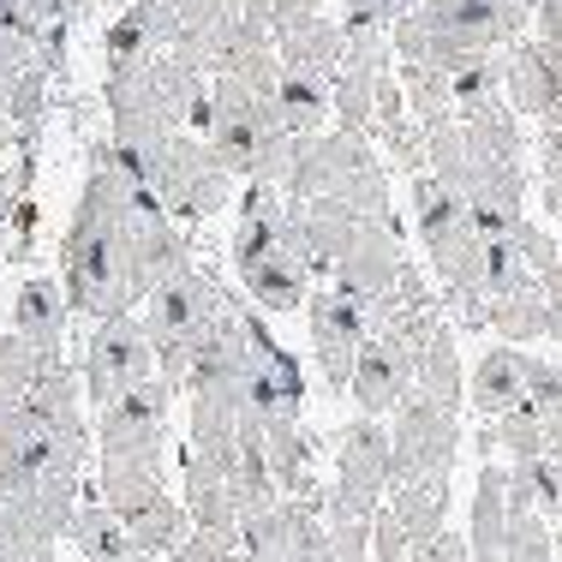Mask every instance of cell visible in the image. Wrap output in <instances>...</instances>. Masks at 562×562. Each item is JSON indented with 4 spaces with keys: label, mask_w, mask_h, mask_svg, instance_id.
Wrapping results in <instances>:
<instances>
[{
    "label": "cell",
    "mask_w": 562,
    "mask_h": 562,
    "mask_svg": "<svg viewBox=\"0 0 562 562\" xmlns=\"http://www.w3.org/2000/svg\"><path fill=\"white\" fill-rule=\"evenodd\" d=\"M144 180H132L120 168L114 144H102L90 156V180L78 192V210H72V227L60 239V288L72 300V317H126L150 300V281H144V263H138V222H144V204H138Z\"/></svg>",
    "instance_id": "cell-1"
},
{
    "label": "cell",
    "mask_w": 562,
    "mask_h": 562,
    "mask_svg": "<svg viewBox=\"0 0 562 562\" xmlns=\"http://www.w3.org/2000/svg\"><path fill=\"white\" fill-rule=\"evenodd\" d=\"M288 198L300 204H317V198H336L353 216L366 222H395V204H390V168L378 162L366 138L353 132H324V138H305L300 150V168L288 180Z\"/></svg>",
    "instance_id": "cell-2"
},
{
    "label": "cell",
    "mask_w": 562,
    "mask_h": 562,
    "mask_svg": "<svg viewBox=\"0 0 562 562\" xmlns=\"http://www.w3.org/2000/svg\"><path fill=\"white\" fill-rule=\"evenodd\" d=\"M132 156H138V180L162 198V210L180 227L216 216L227 198H234V173H227V162L216 156V144L198 138V132H168V138L144 144V150H132Z\"/></svg>",
    "instance_id": "cell-3"
},
{
    "label": "cell",
    "mask_w": 562,
    "mask_h": 562,
    "mask_svg": "<svg viewBox=\"0 0 562 562\" xmlns=\"http://www.w3.org/2000/svg\"><path fill=\"white\" fill-rule=\"evenodd\" d=\"M85 395H90V407H114L120 395H132L138 383H150V378H162L156 371V341H150V329H144V317L138 312H126V317H102V324H90V341H85Z\"/></svg>",
    "instance_id": "cell-4"
},
{
    "label": "cell",
    "mask_w": 562,
    "mask_h": 562,
    "mask_svg": "<svg viewBox=\"0 0 562 562\" xmlns=\"http://www.w3.org/2000/svg\"><path fill=\"white\" fill-rule=\"evenodd\" d=\"M413 390H419V341H413L401 324H390V317H378L366 347H359V366H353L347 395H353V407L366 413V419H395V407Z\"/></svg>",
    "instance_id": "cell-5"
},
{
    "label": "cell",
    "mask_w": 562,
    "mask_h": 562,
    "mask_svg": "<svg viewBox=\"0 0 562 562\" xmlns=\"http://www.w3.org/2000/svg\"><path fill=\"white\" fill-rule=\"evenodd\" d=\"M390 437H395L390 491H401V485H413V479H431V473H449L454 467V454H461V413L437 407L431 395L413 390L395 407Z\"/></svg>",
    "instance_id": "cell-6"
},
{
    "label": "cell",
    "mask_w": 562,
    "mask_h": 562,
    "mask_svg": "<svg viewBox=\"0 0 562 562\" xmlns=\"http://www.w3.org/2000/svg\"><path fill=\"white\" fill-rule=\"evenodd\" d=\"M168 407H173V383H162V378L120 395L114 407L97 413V454L102 461H162Z\"/></svg>",
    "instance_id": "cell-7"
},
{
    "label": "cell",
    "mask_w": 562,
    "mask_h": 562,
    "mask_svg": "<svg viewBox=\"0 0 562 562\" xmlns=\"http://www.w3.org/2000/svg\"><path fill=\"white\" fill-rule=\"evenodd\" d=\"M305 324H312L317 371H324V383L341 395L347 383H353L359 347H366V336H371V305L347 300L341 288H312V300H305Z\"/></svg>",
    "instance_id": "cell-8"
},
{
    "label": "cell",
    "mask_w": 562,
    "mask_h": 562,
    "mask_svg": "<svg viewBox=\"0 0 562 562\" xmlns=\"http://www.w3.org/2000/svg\"><path fill=\"white\" fill-rule=\"evenodd\" d=\"M401 276H407V263H401L395 222H359L347 234V246L336 251V263H329V288H341L347 300L371 305V312L395 293Z\"/></svg>",
    "instance_id": "cell-9"
},
{
    "label": "cell",
    "mask_w": 562,
    "mask_h": 562,
    "mask_svg": "<svg viewBox=\"0 0 562 562\" xmlns=\"http://www.w3.org/2000/svg\"><path fill=\"white\" fill-rule=\"evenodd\" d=\"M390 461H395L390 425L359 413L336 443V485H329V497L366 508V515H383V497H390Z\"/></svg>",
    "instance_id": "cell-10"
},
{
    "label": "cell",
    "mask_w": 562,
    "mask_h": 562,
    "mask_svg": "<svg viewBox=\"0 0 562 562\" xmlns=\"http://www.w3.org/2000/svg\"><path fill=\"white\" fill-rule=\"evenodd\" d=\"M503 97L515 114L562 132V66L544 55V43H515L503 55Z\"/></svg>",
    "instance_id": "cell-11"
},
{
    "label": "cell",
    "mask_w": 562,
    "mask_h": 562,
    "mask_svg": "<svg viewBox=\"0 0 562 562\" xmlns=\"http://www.w3.org/2000/svg\"><path fill=\"white\" fill-rule=\"evenodd\" d=\"M532 401V353H520V347H485L479 353V366L467 371V407L479 413V419H503V413L527 407Z\"/></svg>",
    "instance_id": "cell-12"
},
{
    "label": "cell",
    "mask_w": 562,
    "mask_h": 562,
    "mask_svg": "<svg viewBox=\"0 0 562 562\" xmlns=\"http://www.w3.org/2000/svg\"><path fill=\"white\" fill-rule=\"evenodd\" d=\"M485 329L503 336L508 347H527L539 336H551V300H544L539 276H515L508 288L485 293Z\"/></svg>",
    "instance_id": "cell-13"
},
{
    "label": "cell",
    "mask_w": 562,
    "mask_h": 562,
    "mask_svg": "<svg viewBox=\"0 0 562 562\" xmlns=\"http://www.w3.org/2000/svg\"><path fill=\"white\" fill-rule=\"evenodd\" d=\"M508 520H515V503H508V467L485 461L479 467V485H473V562H503L508 551Z\"/></svg>",
    "instance_id": "cell-14"
},
{
    "label": "cell",
    "mask_w": 562,
    "mask_h": 562,
    "mask_svg": "<svg viewBox=\"0 0 562 562\" xmlns=\"http://www.w3.org/2000/svg\"><path fill=\"white\" fill-rule=\"evenodd\" d=\"M55 366H66L60 347H36L31 336L7 329V336H0V413H7V407H31L36 383H43Z\"/></svg>",
    "instance_id": "cell-15"
},
{
    "label": "cell",
    "mask_w": 562,
    "mask_h": 562,
    "mask_svg": "<svg viewBox=\"0 0 562 562\" xmlns=\"http://www.w3.org/2000/svg\"><path fill=\"white\" fill-rule=\"evenodd\" d=\"M97 497L114 508L120 520L144 515L150 503H162V461H97Z\"/></svg>",
    "instance_id": "cell-16"
},
{
    "label": "cell",
    "mask_w": 562,
    "mask_h": 562,
    "mask_svg": "<svg viewBox=\"0 0 562 562\" xmlns=\"http://www.w3.org/2000/svg\"><path fill=\"white\" fill-rule=\"evenodd\" d=\"M390 515L407 527L413 551H425V544L437 539V532L449 527V473H431V479H413V485L390 491Z\"/></svg>",
    "instance_id": "cell-17"
},
{
    "label": "cell",
    "mask_w": 562,
    "mask_h": 562,
    "mask_svg": "<svg viewBox=\"0 0 562 562\" xmlns=\"http://www.w3.org/2000/svg\"><path fill=\"white\" fill-rule=\"evenodd\" d=\"M66 317H72V300H66L60 281H24L19 300H12V329L31 336L36 347H60L66 341Z\"/></svg>",
    "instance_id": "cell-18"
},
{
    "label": "cell",
    "mask_w": 562,
    "mask_h": 562,
    "mask_svg": "<svg viewBox=\"0 0 562 562\" xmlns=\"http://www.w3.org/2000/svg\"><path fill=\"white\" fill-rule=\"evenodd\" d=\"M246 281V300L258 305V312H270V317H288V312H300L305 300H312V270H305L300 258H270V263H258L251 276H239Z\"/></svg>",
    "instance_id": "cell-19"
},
{
    "label": "cell",
    "mask_w": 562,
    "mask_h": 562,
    "mask_svg": "<svg viewBox=\"0 0 562 562\" xmlns=\"http://www.w3.org/2000/svg\"><path fill=\"white\" fill-rule=\"evenodd\" d=\"M66 539L78 544V557H85V562H132V557H138V551H132L126 520H120L102 497H85V503H78L72 532H66Z\"/></svg>",
    "instance_id": "cell-20"
},
{
    "label": "cell",
    "mask_w": 562,
    "mask_h": 562,
    "mask_svg": "<svg viewBox=\"0 0 562 562\" xmlns=\"http://www.w3.org/2000/svg\"><path fill=\"white\" fill-rule=\"evenodd\" d=\"M419 395H431L437 407H449V413L467 407V371H461V353H454L449 324L419 347Z\"/></svg>",
    "instance_id": "cell-21"
},
{
    "label": "cell",
    "mask_w": 562,
    "mask_h": 562,
    "mask_svg": "<svg viewBox=\"0 0 562 562\" xmlns=\"http://www.w3.org/2000/svg\"><path fill=\"white\" fill-rule=\"evenodd\" d=\"M126 532H132V551L168 562L186 539H192V508L173 503V497H162V503L144 508V515H132V520H126Z\"/></svg>",
    "instance_id": "cell-22"
},
{
    "label": "cell",
    "mask_w": 562,
    "mask_h": 562,
    "mask_svg": "<svg viewBox=\"0 0 562 562\" xmlns=\"http://www.w3.org/2000/svg\"><path fill=\"white\" fill-rule=\"evenodd\" d=\"M276 109H281V126H288L293 138H317V126H324V120L336 114V97H329V85H324V78L288 72V78H281Z\"/></svg>",
    "instance_id": "cell-23"
},
{
    "label": "cell",
    "mask_w": 562,
    "mask_h": 562,
    "mask_svg": "<svg viewBox=\"0 0 562 562\" xmlns=\"http://www.w3.org/2000/svg\"><path fill=\"white\" fill-rule=\"evenodd\" d=\"M503 562H557V520H544L539 508H515Z\"/></svg>",
    "instance_id": "cell-24"
},
{
    "label": "cell",
    "mask_w": 562,
    "mask_h": 562,
    "mask_svg": "<svg viewBox=\"0 0 562 562\" xmlns=\"http://www.w3.org/2000/svg\"><path fill=\"white\" fill-rule=\"evenodd\" d=\"M503 239H508V246H515V258H520V263H527V270H532V276H551V270H557V263H562V246H557V239H551V234H544V227H539V222H527V216H520L515 227H508V234H503Z\"/></svg>",
    "instance_id": "cell-25"
},
{
    "label": "cell",
    "mask_w": 562,
    "mask_h": 562,
    "mask_svg": "<svg viewBox=\"0 0 562 562\" xmlns=\"http://www.w3.org/2000/svg\"><path fill=\"white\" fill-rule=\"evenodd\" d=\"M168 562H239V527H192Z\"/></svg>",
    "instance_id": "cell-26"
},
{
    "label": "cell",
    "mask_w": 562,
    "mask_h": 562,
    "mask_svg": "<svg viewBox=\"0 0 562 562\" xmlns=\"http://www.w3.org/2000/svg\"><path fill=\"white\" fill-rule=\"evenodd\" d=\"M419 562H473V539H467V532H437L431 544H425V551H413Z\"/></svg>",
    "instance_id": "cell-27"
},
{
    "label": "cell",
    "mask_w": 562,
    "mask_h": 562,
    "mask_svg": "<svg viewBox=\"0 0 562 562\" xmlns=\"http://www.w3.org/2000/svg\"><path fill=\"white\" fill-rule=\"evenodd\" d=\"M539 281H544V300H551V341H562V263Z\"/></svg>",
    "instance_id": "cell-28"
},
{
    "label": "cell",
    "mask_w": 562,
    "mask_h": 562,
    "mask_svg": "<svg viewBox=\"0 0 562 562\" xmlns=\"http://www.w3.org/2000/svg\"><path fill=\"white\" fill-rule=\"evenodd\" d=\"M0 24H7V0H0Z\"/></svg>",
    "instance_id": "cell-29"
},
{
    "label": "cell",
    "mask_w": 562,
    "mask_h": 562,
    "mask_svg": "<svg viewBox=\"0 0 562 562\" xmlns=\"http://www.w3.org/2000/svg\"><path fill=\"white\" fill-rule=\"evenodd\" d=\"M395 562H419V557H395Z\"/></svg>",
    "instance_id": "cell-30"
},
{
    "label": "cell",
    "mask_w": 562,
    "mask_h": 562,
    "mask_svg": "<svg viewBox=\"0 0 562 562\" xmlns=\"http://www.w3.org/2000/svg\"><path fill=\"white\" fill-rule=\"evenodd\" d=\"M239 562H246V557H239Z\"/></svg>",
    "instance_id": "cell-31"
}]
</instances>
